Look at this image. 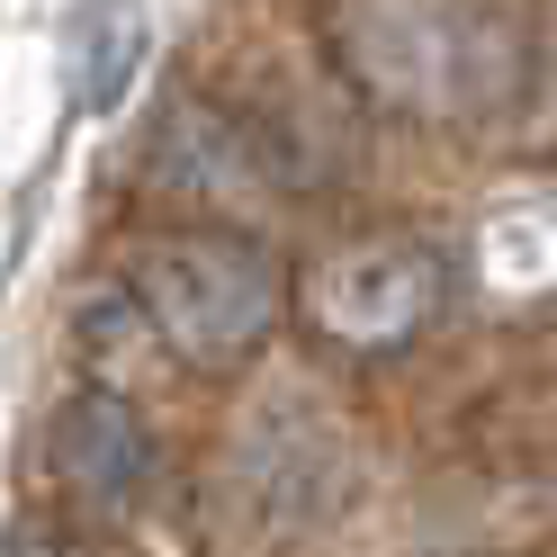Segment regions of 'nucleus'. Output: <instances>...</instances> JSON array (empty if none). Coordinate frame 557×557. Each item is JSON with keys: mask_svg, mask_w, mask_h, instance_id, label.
Returning a JSON list of instances; mask_svg holds the SVG:
<instances>
[{"mask_svg": "<svg viewBox=\"0 0 557 557\" xmlns=\"http://www.w3.org/2000/svg\"><path fill=\"white\" fill-rule=\"evenodd\" d=\"M441 288H449V261L423 234H369V243H342V252H324L306 270L297 306L315 324V342L377 360V351H405L441 315Z\"/></svg>", "mask_w": 557, "mask_h": 557, "instance_id": "3", "label": "nucleus"}, {"mask_svg": "<svg viewBox=\"0 0 557 557\" xmlns=\"http://www.w3.org/2000/svg\"><path fill=\"white\" fill-rule=\"evenodd\" d=\"M10 557H117V548H99V540H18Z\"/></svg>", "mask_w": 557, "mask_h": 557, "instance_id": "8", "label": "nucleus"}, {"mask_svg": "<svg viewBox=\"0 0 557 557\" xmlns=\"http://www.w3.org/2000/svg\"><path fill=\"white\" fill-rule=\"evenodd\" d=\"M46 468L54 485L73 504L90 512H135L145 504V485H153V432H145V413H135L126 396L109 387H90L54 413V432H46Z\"/></svg>", "mask_w": 557, "mask_h": 557, "instance_id": "4", "label": "nucleus"}, {"mask_svg": "<svg viewBox=\"0 0 557 557\" xmlns=\"http://www.w3.org/2000/svg\"><path fill=\"white\" fill-rule=\"evenodd\" d=\"M324 46L369 109L413 126H476L531 82L521 0H333Z\"/></svg>", "mask_w": 557, "mask_h": 557, "instance_id": "1", "label": "nucleus"}, {"mask_svg": "<svg viewBox=\"0 0 557 557\" xmlns=\"http://www.w3.org/2000/svg\"><path fill=\"white\" fill-rule=\"evenodd\" d=\"M278 306H288V278L252 234H162L135 252V315L189 369L252 360L278 324Z\"/></svg>", "mask_w": 557, "mask_h": 557, "instance_id": "2", "label": "nucleus"}, {"mask_svg": "<svg viewBox=\"0 0 557 557\" xmlns=\"http://www.w3.org/2000/svg\"><path fill=\"white\" fill-rule=\"evenodd\" d=\"M145 10L135 0H82L73 27H63V54H73V99L82 109H117L135 90V63H145Z\"/></svg>", "mask_w": 557, "mask_h": 557, "instance_id": "7", "label": "nucleus"}, {"mask_svg": "<svg viewBox=\"0 0 557 557\" xmlns=\"http://www.w3.org/2000/svg\"><path fill=\"white\" fill-rule=\"evenodd\" d=\"M153 171L171 189H198V198H234V189H261L278 181V162L261 135H243L225 109H207V99H181L162 126H153Z\"/></svg>", "mask_w": 557, "mask_h": 557, "instance_id": "5", "label": "nucleus"}, {"mask_svg": "<svg viewBox=\"0 0 557 557\" xmlns=\"http://www.w3.org/2000/svg\"><path fill=\"white\" fill-rule=\"evenodd\" d=\"M476 288L495 306L557 297V198H512L476 225Z\"/></svg>", "mask_w": 557, "mask_h": 557, "instance_id": "6", "label": "nucleus"}]
</instances>
